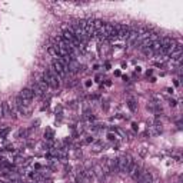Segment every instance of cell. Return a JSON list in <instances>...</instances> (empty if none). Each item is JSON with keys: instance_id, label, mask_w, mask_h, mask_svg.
Listing matches in <instances>:
<instances>
[{"instance_id": "1", "label": "cell", "mask_w": 183, "mask_h": 183, "mask_svg": "<svg viewBox=\"0 0 183 183\" xmlns=\"http://www.w3.org/2000/svg\"><path fill=\"white\" fill-rule=\"evenodd\" d=\"M42 80L47 85V87H52V89H59L60 86V80L53 70H46L42 76Z\"/></svg>"}, {"instance_id": "2", "label": "cell", "mask_w": 183, "mask_h": 183, "mask_svg": "<svg viewBox=\"0 0 183 183\" xmlns=\"http://www.w3.org/2000/svg\"><path fill=\"white\" fill-rule=\"evenodd\" d=\"M20 97L23 99V105H25V106H27V105H29V103L33 100L35 93H33V90H32V89L26 87V89H23V90L20 92Z\"/></svg>"}, {"instance_id": "3", "label": "cell", "mask_w": 183, "mask_h": 183, "mask_svg": "<svg viewBox=\"0 0 183 183\" xmlns=\"http://www.w3.org/2000/svg\"><path fill=\"white\" fill-rule=\"evenodd\" d=\"M129 156H122V158H117V170H120L122 173H126V169L129 166V162H130Z\"/></svg>"}, {"instance_id": "4", "label": "cell", "mask_w": 183, "mask_h": 183, "mask_svg": "<svg viewBox=\"0 0 183 183\" xmlns=\"http://www.w3.org/2000/svg\"><path fill=\"white\" fill-rule=\"evenodd\" d=\"M145 173H146V170H143V169L140 168V166H136V169L133 170V173L130 175V176H132L133 180H139V179L142 178V176L145 175Z\"/></svg>"}, {"instance_id": "5", "label": "cell", "mask_w": 183, "mask_h": 183, "mask_svg": "<svg viewBox=\"0 0 183 183\" xmlns=\"http://www.w3.org/2000/svg\"><path fill=\"white\" fill-rule=\"evenodd\" d=\"M106 168L109 172H116L117 170V159H110V160H107Z\"/></svg>"}, {"instance_id": "6", "label": "cell", "mask_w": 183, "mask_h": 183, "mask_svg": "<svg viewBox=\"0 0 183 183\" xmlns=\"http://www.w3.org/2000/svg\"><path fill=\"white\" fill-rule=\"evenodd\" d=\"M3 112H5V116H13L15 115V110H13V107L9 102L3 103Z\"/></svg>"}, {"instance_id": "7", "label": "cell", "mask_w": 183, "mask_h": 183, "mask_svg": "<svg viewBox=\"0 0 183 183\" xmlns=\"http://www.w3.org/2000/svg\"><path fill=\"white\" fill-rule=\"evenodd\" d=\"M137 182H139V183H152V182H153L152 173H150V172H146V173H145V175L142 176V178L137 180Z\"/></svg>"}, {"instance_id": "8", "label": "cell", "mask_w": 183, "mask_h": 183, "mask_svg": "<svg viewBox=\"0 0 183 183\" xmlns=\"http://www.w3.org/2000/svg\"><path fill=\"white\" fill-rule=\"evenodd\" d=\"M160 132H162V123L155 122L152 126H150V133H152V135H159Z\"/></svg>"}, {"instance_id": "9", "label": "cell", "mask_w": 183, "mask_h": 183, "mask_svg": "<svg viewBox=\"0 0 183 183\" xmlns=\"http://www.w3.org/2000/svg\"><path fill=\"white\" fill-rule=\"evenodd\" d=\"M136 162L133 160V159H130V162H129V166H127V169H126V175H132L133 173V170L136 169Z\"/></svg>"}, {"instance_id": "10", "label": "cell", "mask_w": 183, "mask_h": 183, "mask_svg": "<svg viewBox=\"0 0 183 183\" xmlns=\"http://www.w3.org/2000/svg\"><path fill=\"white\" fill-rule=\"evenodd\" d=\"M127 106H129V109H130L132 112H136L137 105H136V100H135V99H129V102H127Z\"/></svg>"}, {"instance_id": "11", "label": "cell", "mask_w": 183, "mask_h": 183, "mask_svg": "<svg viewBox=\"0 0 183 183\" xmlns=\"http://www.w3.org/2000/svg\"><path fill=\"white\" fill-rule=\"evenodd\" d=\"M47 52H49V55H52V56H55V59L57 57V47L55 45L53 46H49V49H47Z\"/></svg>"}, {"instance_id": "12", "label": "cell", "mask_w": 183, "mask_h": 183, "mask_svg": "<svg viewBox=\"0 0 183 183\" xmlns=\"http://www.w3.org/2000/svg\"><path fill=\"white\" fill-rule=\"evenodd\" d=\"M7 133H9V129H5V130H2V132H0V136H6Z\"/></svg>"}, {"instance_id": "13", "label": "cell", "mask_w": 183, "mask_h": 183, "mask_svg": "<svg viewBox=\"0 0 183 183\" xmlns=\"http://www.w3.org/2000/svg\"><path fill=\"white\" fill-rule=\"evenodd\" d=\"M5 116V112H3V105H0V117Z\"/></svg>"}, {"instance_id": "14", "label": "cell", "mask_w": 183, "mask_h": 183, "mask_svg": "<svg viewBox=\"0 0 183 183\" xmlns=\"http://www.w3.org/2000/svg\"><path fill=\"white\" fill-rule=\"evenodd\" d=\"M169 105H170V106H176V100L170 99V100H169Z\"/></svg>"}, {"instance_id": "15", "label": "cell", "mask_w": 183, "mask_h": 183, "mask_svg": "<svg viewBox=\"0 0 183 183\" xmlns=\"http://www.w3.org/2000/svg\"><path fill=\"white\" fill-rule=\"evenodd\" d=\"M107 137H109V139H110V140H113V139H115V135H112V133H109V135H107Z\"/></svg>"}]
</instances>
